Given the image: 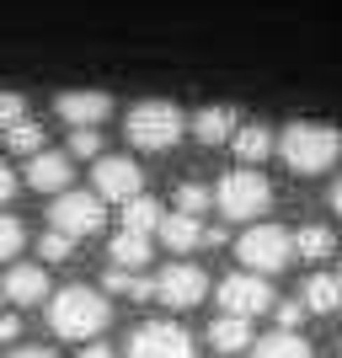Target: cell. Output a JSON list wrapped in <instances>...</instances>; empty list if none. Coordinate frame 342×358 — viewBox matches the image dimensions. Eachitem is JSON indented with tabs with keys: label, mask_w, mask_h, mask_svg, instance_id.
I'll use <instances>...</instances> for the list:
<instances>
[{
	"label": "cell",
	"mask_w": 342,
	"mask_h": 358,
	"mask_svg": "<svg viewBox=\"0 0 342 358\" xmlns=\"http://www.w3.org/2000/svg\"><path fill=\"white\" fill-rule=\"evenodd\" d=\"M107 321H113V294L91 284H70L59 294H48V327L64 343H86V337H102Z\"/></svg>",
	"instance_id": "7a4b0ae2"
},
{
	"label": "cell",
	"mask_w": 342,
	"mask_h": 358,
	"mask_svg": "<svg viewBox=\"0 0 342 358\" xmlns=\"http://www.w3.org/2000/svg\"><path fill=\"white\" fill-rule=\"evenodd\" d=\"M6 358H59V353H48V348H16V353H6Z\"/></svg>",
	"instance_id": "836d02e7"
},
{
	"label": "cell",
	"mask_w": 342,
	"mask_h": 358,
	"mask_svg": "<svg viewBox=\"0 0 342 358\" xmlns=\"http://www.w3.org/2000/svg\"><path fill=\"white\" fill-rule=\"evenodd\" d=\"M16 331H22V321H16V315H0V343H11Z\"/></svg>",
	"instance_id": "d6a6232c"
},
{
	"label": "cell",
	"mask_w": 342,
	"mask_h": 358,
	"mask_svg": "<svg viewBox=\"0 0 342 358\" xmlns=\"http://www.w3.org/2000/svg\"><path fill=\"white\" fill-rule=\"evenodd\" d=\"M332 209H337V214H342V177H337V182H332Z\"/></svg>",
	"instance_id": "e575fe53"
},
{
	"label": "cell",
	"mask_w": 342,
	"mask_h": 358,
	"mask_svg": "<svg viewBox=\"0 0 342 358\" xmlns=\"http://www.w3.org/2000/svg\"><path fill=\"white\" fill-rule=\"evenodd\" d=\"M11 193H16V177H11V166L0 161V209H6V198H11Z\"/></svg>",
	"instance_id": "1f68e13d"
},
{
	"label": "cell",
	"mask_w": 342,
	"mask_h": 358,
	"mask_svg": "<svg viewBox=\"0 0 342 358\" xmlns=\"http://www.w3.org/2000/svg\"><path fill=\"white\" fill-rule=\"evenodd\" d=\"M236 123H241V113H236V107H204V113L193 118V139H198L204 150H214V145H230Z\"/></svg>",
	"instance_id": "e0dca14e"
},
{
	"label": "cell",
	"mask_w": 342,
	"mask_h": 358,
	"mask_svg": "<svg viewBox=\"0 0 342 358\" xmlns=\"http://www.w3.org/2000/svg\"><path fill=\"white\" fill-rule=\"evenodd\" d=\"M38 257H43V262H70V257H75V236H64V230H48V236L38 241Z\"/></svg>",
	"instance_id": "484cf974"
},
{
	"label": "cell",
	"mask_w": 342,
	"mask_h": 358,
	"mask_svg": "<svg viewBox=\"0 0 342 358\" xmlns=\"http://www.w3.org/2000/svg\"><path fill=\"white\" fill-rule=\"evenodd\" d=\"M0 139H6V150H11V155H32V150L48 145V129H43L38 118H16L11 129H0Z\"/></svg>",
	"instance_id": "7402d4cb"
},
{
	"label": "cell",
	"mask_w": 342,
	"mask_h": 358,
	"mask_svg": "<svg viewBox=\"0 0 342 358\" xmlns=\"http://www.w3.org/2000/svg\"><path fill=\"white\" fill-rule=\"evenodd\" d=\"M22 182H27L32 193H43V198H54V193H64L75 182V161H70V150H32L27 155V171H22Z\"/></svg>",
	"instance_id": "8fae6325"
},
{
	"label": "cell",
	"mask_w": 342,
	"mask_h": 358,
	"mask_svg": "<svg viewBox=\"0 0 342 358\" xmlns=\"http://www.w3.org/2000/svg\"><path fill=\"white\" fill-rule=\"evenodd\" d=\"M22 246H27V230H22V220L0 209V262H11Z\"/></svg>",
	"instance_id": "d4e9b609"
},
{
	"label": "cell",
	"mask_w": 342,
	"mask_h": 358,
	"mask_svg": "<svg viewBox=\"0 0 342 358\" xmlns=\"http://www.w3.org/2000/svg\"><path fill=\"white\" fill-rule=\"evenodd\" d=\"M16 118H27V91H0V129H11Z\"/></svg>",
	"instance_id": "f1b7e54d"
},
{
	"label": "cell",
	"mask_w": 342,
	"mask_h": 358,
	"mask_svg": "<svg viewBox=\"0 0 342 358\" xmlns=\"http://www.w3.org/2000/svg\"><path fill=\"white\" fill-rule=\"evenodd\" d=\"M327 257H337V236L321 220L299 224L294 230V262H327Z\"/></svg>",
	"instance_id": "ffe728a7"
},
{
	"label": "cell",
	"mask_w": 342,
	"mask_h": 358,
	"mask_svg": "<svg viewBox=\"0 0 342 358\" xmlns=\"http://www.w3.org/2000/svg\"><path fill=\"white\" fill-rule=\"evenodd\" d=\"M107 294H123V299H150V284L145 278H134V268H118V262H113V268H107Z\"/></svg>",
	"instance_id": "cb8c5ba5"
},
{
	"label": "cell",
	"mask_w": 342,
	"mask_h": 358,
	"mask_svg": "<svg viewBox=\"0 0 342 358\" xmlns=\"http://www.w3.org/2000/svg\"><path fill=\"white\" fill-rule=\"evenodd\" d=\"M278 161L294 177H321L342 161V129L337 123H315V118H294L278 129Z\"/></svg>",
	"instance_id": "6da1fadb"
},
{
	"label": "cell",
	"mask_w": 342,
	"mask_h": 358,
	"mask_svg": "<svg viewBox=\"0 0 342 358\" xmlns=\"http://www.w3.org/2000/svg\"><path fill=\"white\" fill-rule=\"evenodd\" d=\"M150 289H155V299H161L166 310H193L208 294V273L198 268V262H166Z\"/></svg>",
	"instance_id": "ba28073f"
},
{
	"label": "cell",
	"mask_w": 342,
	"mask_h": 358,
	"mask_svg": "<svg viewBox=\"0 0 342 358\" xmlns=\"http://www.w3.org/2000/svg\"><path fill=\"white\" fill-rule=\"evenodd\" d=\"M80 358H118V348H113V343H102V337H86Z\"/></svg>",
	"instance_id": "4dcf8cb0"
},
{
	"label": "cell",
	"mask_w": 342,
	"mask_h": 358,
	"mask_svg": "<svg viewBox=\"0 0 342 358\" xmlns=\"http://www.w3.org/2000/svg\"><path fill=\"white\" fill-rule=\"evenodd\" d=\"M102 155V134L97 129H75L70 134V161H97Z\"/></svg>",
	"instance_id": "4316f807"
},
{
	"label": "cell",
	"mask_w": 342,
	"mask_h": 358,
	"mask_svg": "<svg viewBox=\"0 0 342 358\" xmlns=\"http://www.w3.org/2000/svg\"><path fill=\"white\" fill-rule=\"evenodd\" d=\"M54 113H59L70 129H102L113 118V91H59L54 96Z\"/></svg>",
	"instance_id": "7c38bea8"
},
{
	"label": "cell",
	"mask_w": 342,
	"mask_h": 358,
	"mask_svg": "<svg viewBox=\"0 0 342 358\" xmlns=\"http://www.w3.org/2000/svg\"><path fill=\"white\" fill-rule=\"evenodd\" d=\"M123 358H198V348H193V331L177 327V321H145V327H134Z\"/></svg>",
	"instance_id": "52a82bcc"
},
{
	"label": "cell",
	"mask_w": 342,
	"mask_h": 358,
	"mask_svg": "<svg viewBox=\"0 0 342 358\" xmlns=\"http://www.w3.org/2000/svg\"><path fill=\"white\" fill-rule=\"evenodd\" d=\"M236 257H241V262H246L252 273L273 278V273L294 268V230H283V224H262V220H252L246 230H241V241H236Z\"/></svg>",
	"instance_id": "5b68a950"
},
{
	"label": "cell",
	"mask_w": 342,
	"mask_h": 358,
	"mask_svg": "<svg viewBox=\"0 0 342 358\" xmlns=\"http://www.w3.org/2000/svg\"><path fill=\"white\" fill-rule=\"evenodd\" d=\"M123 209V224H129V230H145V236H155V224H161V203H155V198L150 193H134V198H123L118 203Z\"/></svg>",
	"instance_id": "603a6c76"
},
{
	"label": "cell",
	"mask_w": 342,
	"mask_h": 358,
	"mask_svg": "<svg viewBox=\"0 0 342 358\" xmlns=\"http://www.w3.org/2000/svg\"><path fill=\"white\" fill-rule=\"evenodd\" d=\"M91 193L102 198V203H123V198L145 193V171L129 155H97L91 161Z\"/></svg>",
	"instance_id": "9c48e42d"
},
{
	"label": "cell",
	"mask_w": 342,
	"mask_h": 358,
	"mask_svg": "<svg viewBox=\"0 0 342 358\" xmlns=\"http://www.w3.org/2000/svg\"><path fill=\"white\" fill-rule=\"evenodd\" d=\"M337 257H342V252H337Z\"/></svg>",
	"instance_id": "d590c367"
},
{
	"label": "cell",
	"mask_w": 342,
	"mask_h": 358,
	"mask_svg": "<svg viewBox=\"0 0 342 358\" xmlns=\"http://www.w3.org/2000/svg\"><path fill=\"white\" fill-rule=\"evenodd\" d=\"M305 310L311 315H332V310H342V273H311L305 278Z\"/></svg>",
	"instance_id": "ac0fdd59"
},
{
	"label": "cell",
	"mask_w": 342,
	"mask_h": 358,
	"mask_svg": "<svg viewBox=\"0 0 342 358\" xmlns=\"http://www.w3.org/2000/svg\"><path fill=\"white\" fill-rule=\"evenodd\" d=\"M273 145H278V134H273L268 123H236V134H230V150H236V161L241 166H262L273 155Z\"/></svg>",
	"instance_id": "9a60e30c"
},
{
	"label": "cell",
	"mask_w": 342,
	"mask_h": 358,
	"mask_svg": "<svg viewBox=\"0 0 342 358\" xmlns=\"http://www.w3.org/2000/svg\"><path fill=\"white\" fill-rule=\"evenodd\" d=\"M208 203H214V193H208V187H198V182H177V209L204 214Z\"/></svg>",
	"instance_id": "83f0119b"
},
{
	"label": "cell",
	"mask_w": 342,
	"mask_h": 358,
	"mask_svg": "<svg viewBox=\"0 0 342 358\" xmlns=\"http://www.w3.org/2000/svg\"><path fill=\"white\" fill-rule=\"evenodd\" d=\"M48 224L64 230V236H75V241H86V236H97V230L107 224V203L97 193H75V187H64V193L48 198Z\"/></svg>",
	"instance_id": "8992f818"
},
{
	"label": "cell",
	"mask_w": 342,
	"mask_h": 358,
	"mask_svg": "<svg viewBox=\"0 0 342 358\" xmlns=\"http://www.w3.org/2000/svg\"><path fill=\"white\" fill-rule=\"evenodd\" d=\"M204 214H187V209H166L161 214V224H155V241H161L166 252H177V257H187V252H198L204 246Z\"/></svg>",
	"instance_id": "5bb4252c"
},
{
	"label": "cell",
	"mask_w": 342,
	"mask_h": 358,
	"mask_svg": "<svg viewBox=\"0 0 342 358\" xmlns=\"http://www.w3.org/2000/svg\"><path fill=\"white\" fill-rule=\"evenodd\" d=\"M182 134H187V113L177 102H134L123 113V139L145 155H166L177 150Z\"/></svg>",
	"instance_id": "3957f363"
},
{
	"label": "cell",
	"mask_w": 342,
	"mask_h": 358,
	"mask_svg": "<svg viewBox=\"0 0 342 358\" xmlns=\"http://www.w3.org/2000/svg\"><path fill=\"white\" fill-rule=\"evenodd\" d=\"M107 257H113V262H118V268H145L150 262V236L145 230H129V224H123L118 236H113V246H107Z\"/></svg>",
	"instance_id": "44dd1931"
},
{
	"label": "cell",
	"mask_w": 342,
	"mask_h": 358,
	"mask_svg": "<svg viewBox=\"0 0 342 358\" xmlns=\"http://www.w3.org/2000/svg\"><path fill=\"white\" fill-rule=\"evenodd\" d=\"M273 315H278V327H289V331H299V321H305V299H273Z\"/></svg>",
	"instance_id": "f546056e"
},
{
	"label": "cell",
	"mask_w": 342,
	"mask_h": 358,
	"mask_svg": "<svg viewBox=\"0 0 342 358\" xmlns=\"http://www.w3.org/2000/svg\"><path fill=\"white\" fill-rule=\"evenodd\" d=\"M48 294H54V289H48L43 262H16V268L6 273V284H0V299H6V305H16V310H27V305H43Z\"/></svg>",
	"instance_id": "4fadbf2b"
},
{
	"label": "cell",
	"mask_w": 342,
	"mask_h": 358,
	"mask_svg": "<svg viewBox=\"0 0 342 358\" xmlns=\"http://www.w3.org/2000/svg\"><path fill=\"white\" fill-rule=\"evenodd\" d=\"M252 343H257V337H252V315H230V310H225L220 321L208 327V348H214L220 358H236V353H246Z\"/></svg>",
	"instance_id": "2e32d148"
},
{
	"label": "cell",
	"mask_w": 342,
	"mask_h": 358,
	"mask_svg": "<svg viewBox=\"0 0 342 358\" xmlns=\"http://www.w3.org/2000/svg\"><path fill=\"white\" fill-rule=\"evenodd\" d=\"M246 358H311V343L289 327H273L268 337H257V343L246 348Z\"/></svg>",
	"instance_id": "d6986e66"
},
{
	"label": "cell",
	"mask_w": 342,
	"mask_h": 358,
	"mask_svg": "<svg viewBox=\"0 0 342 358\" xmlns=\"http://www.w3.org/2000/svg\"><path fill=\"white\" fill-rule=\"evenodd\" d=\"M214 209L230 224H252L273 209V182L257 171V166H230L220 182H214Z\"/></svg>",
	"instance_id": "277c9868"
},
{
	"label": "cell",
	"mask_w": 342,
	"mask_h": 358,
	"mask_svg": "<svg viewBox=\"0 0 342 358\" xmlns=\"http://www.w3.org/2000/svg\"><path fill=\"white\" fill-rule=\"evenodd\" d=\"M214 299H220L230 315H268L273 310V284L262 278V273H230V278H220V289H214Z\"/></svg>",
	"instance_id": "30bf717a"
}]
</instances>
